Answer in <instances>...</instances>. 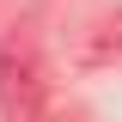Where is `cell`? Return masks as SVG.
<instances>
[{"mask_svg": "<svg viewBox=\"0 0 122 122\" xmlns=\"http://www.w3.org/2000/svg\"><path fill=\"white\" fill-rule=\"evenodd\" d=\"M43 61H37V49L25 43V37H12V43H0V110H6V122H43Z\"/></svg>", "mask_w": 122, "mask_h": 122, "instance_id": "obj_1", "label": "cell"}]
</instances>
